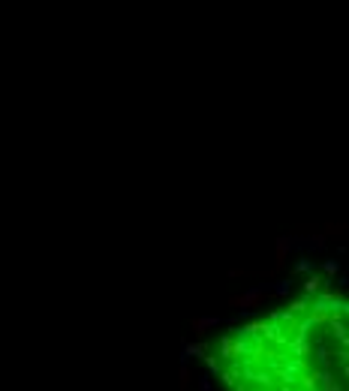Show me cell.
Segmentation results:
<instances>
[{
  "label": "cell",
  "mask_w": 349,
  "mask_h": 391,
  "mask_svg": "<svg viewBox=\"0 0 349 391\" xmlns=\"http://www.w3.org/2000/svg\"><path fill=\"white\" fill-rule=\"evenodd\" d=\"M343 319V298L325 289L256 325L235 328L208 361L238 388H334L337 376L343 379L337 361H346Z\"/></svg>",
  "instance_id": "1"
}]
</instances>
